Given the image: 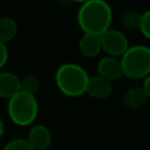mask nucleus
<instances>
[{
  "label": "nucleus",
  "instance_id": "1",
  "mask_svg": "<svg viewBox=\"0 0 150 150\" xmlns=\"http://www.w3.org/2000/svg\"><path fill=\"white\" fill-rule=\"evenodd\" d=\"M76 20L83 33L101 35L111 28L112 9L105 0H89L80 5Z\"/></svg>",
  "mask_w": 150,
  "mask_h": 150
},
{
  "label": "nucleus",
  "instance_id": "2",
  "mask_svg": "<svg viewBox=\"0 0 150 150\" xmlns=\"http://www.w3.org/2000/svg\"><path fill=\"white\" fill-rule=\"evenodd\" d=\"M88 81V73L77 63H63L56 69L55 73V84L57 89L68 97H80L84 95Z\"/></svg>",
  "mask_w": 150,
  "mask_h": 150
},
{
  "label": "nucleus",
  "instance_id": "3",
  "mask_svg": "<svg viewBox=\"0 0 150 150\" xmlns=\"http://www.w3.org/2000/svg\"><path fill=\"white\" fill-rule=\"evenodd\" d=\"M7 114L9 120L18 127L32 125L39 114V103L36 97L20 90L8 100Z\"/></svg>",
  "mask_w": 150,
  "mask_h": 150
},
{
  "label": "nucleus",
  "instance_id": "4",
  "mask_svg": "<svg viewBox=\"0 0 150 150\" xmlns=\"http://www.w3.org/2000/svg\"><path fill=\"white\" fill-rule=\"evenodd\" d=\"M120 61L124 77L144 80L150 74V47L144 45L129 46Z\"/></svg>",
  "mask_w": 150,
  "mask_h": 150
},
{
  "label": "nucleus",
  "instance_id": "5",
  "mask_svg": "<svg viewBox=\"0 0 150 150\" xmlns=\"http://www.w3.org/2000/svg\"><path fill=\"white\" fill-rule=\"evenodd\" d=\"M102 50L107 55L114 57H121L129 48V40L127 35L118 29L109 28L100 35Z\"/></svg>",
  "mask_w": 150,
  "mask_h": 150
},
{
  "label": "nucleus",
  "instance_id": "6",
  "mask_svg": "<svg viewBox=\"0 0 150 150\" xmlns=\"http://www.w3.org/2000/svg\"><path fill=\"white\" fill-rule=\"evenodd\" d=\"M97 75L103 77L104 80L109 82H115L118 81L123 77V70H122V64L120 61V57H114V56H104L102 57L98 63H97Z\"/></svg>",
  "mask_w": 150,
  "mask_h": 150
},
{
  "label": "nucleus",
  "instance_id": "7",
  "mask_svg": "<svg viewBox=\"0 0 150 150\" xmlns=\"http://www.w3.org/2000/svg\"><path fill=\"white\" fill-rule=\"evenodd\" d=\"M28 143L34 150H47L52 144V131L43 124H35L30 127L27 138Z\"/></svg>",
  "mask_w": 150,
  "mask_h": 150
},
{
  "label": "nucleus",
  "instance_id": "8",
  "mask_svg": "<svg viewBox=\"0 0 150 150\" xmlns=\"http://www.w3.org/2000/svg\"><path fill=\"white\" fill-rule=\"evenodd\" d=\"M112 83L104 80L103 77L95 75L89 77L86 94L95 100H105L111 95Z\"/></svg>",
  "mask_w": 150,
  "mask_h": 150
},
{
  "label": "nucleus",
  "instance_id": "9",
  "mask_svg": "<svg viewBox=\"0 0 150 150\" xmlns=\"http://www.w3.org/2000/svg\"><path fill=\"white\" fill-rule=\"evenodd\" d=\"M20 90V77L12 71L0 70V97L9 100Z\"/></svg>",
  "mask_w": 150,
  "mask_h": 150
},
{
  "label": "nucleus",
  "instance_id": "10",
  "mask_svg": "<svg viewBox=\"0 0 150 150\" xmlns=\"http://www.w3.org/2000/svg\"><path fill=\"white\" fill-rule=\"evenodd\" d=\"M77 46H79L80 54L87 59L96 57L102 52L100 35H95V34L83 33L79 40Z\"/></svg>",
  "mask_w": 150,
  "mask_h": 150
},
{
  "label": "nucleus",
  "instance_id": "11",
  "mask_svg": "<svg viewBox=\"0 0 150 150\" xmlns=\"http://www.w3.org/2000/svg\"><path fill=\"white\" fill-rule=\"evenodd\" d=\"M149 101L144 89L141 87H131L128 89L122 97V103L128 110H139Z\"/></svg>",
  "mask_w": 150,
  "mask_h": 150
},
{
  "label": "nucleus",
  "instance_id": "12",
  "mask_svg": "<svg viewBox=\"0 0 150 150\" xmlns=\"http://www.w3.org/2000/svg\"><path fill=\"white\" fill-rule=\"evenodd\" d=\"M19 32L18 23L14 19L4 16L0 18V41L4 43H7L12 41Z\"/></svg>",
  "mask_w": 150,
  "mask_h": 150
},
{
  "label": "nucleus",
  "instance_id": "13",
  "mask_svg": "<svg viewBox=\"0 0 150 150\" xmlns=\"http://www.w3.org/2000/svg\"><path fill=\"white\" fill-rule=\"evenodd\" d=\"M141 14L135 9H127L120 15V23L127 30H136L139 28L141 23Z\"/></svg>",
  "mask_w": 150,
  "mask_h": 150
},
{
  "label": "nucleus",
  "instance_id": "14",
  "mask_svg": "<svg viewBox=\"0 0 150 150\" xmlns=\"http://www.w3.org/2000/svg\"><path fill=\"white\" fill-rule=\"evenodd\" d=\"M40 80L35 75H26L25 77L20 79V87L21 91H25L30 95H36L40 89Z\"/></svg>",
  "mask_w": 150,
  "mask_h": 150
},
{
  "label": "nucleus",
  "instance_id": "15",
  "mask_svg": "<svg viewBox=\"0 0 150 150\" xmlns=\"http://www.w3.org/2000/svg\"><path fill=\"white\" fill-rule=\"evenodd\" d=\"M2 150H34L26 138H14L6 143Z\"/></svg>",
  "mask_w": 150,
  "mask_h": 150
},
{
  "label": "nucleus",
  "instance_id": "16",
  "mask_svg": "<svg viewBox=\"0 0 150 150\" xmlns=\"http://www.w3.org/2000/svg\"><path fill=\"white\" fill-rule=\"evenodd\" d=\"M138 30L145 39L150 40V9H146L141 14V23Z\"/></svg>",
  "mask_w": 150,
  "mask_h": 150
},
{
  "label": "nucleus",
  "instance_id": "17",
  "mask_svg": "<svg viewBox=\"0 0 150 150\" xmlns=\"http://www.w3.org/2000/svg\"><path fill=\"white\" fill-rule=\"evenodd\" d=\"M8 48L6 46V43L0 41V70L6 66L7 61H8Z\"/></svg>",
  "mask_w": 150,
  "mask_h": 150
},
{
  "label": "nucleus",
  "instance_id": "18",
  "mask_svg": "<svg viewBox=\"0 0 150 150\" xmlns=\"http://www.w3.org/2000/svg\"><path fill=\"white\" fill-rule=\"evenodd\" d=\"M142 88L144 89V91H145V94H146V96H148V98L150 100V74L143 80V84H142Z\"/></svg>",
  "mask_w": 150,
  "mask_h": 150
},
{
  "label": "nucleus",
  "instance_id": "19",
  "mask_svg": "<svg viewBox=\"0 0 150 150\" xmlns=\"http://www.w3.org/2000/svg\"><path fill=\"white\" fill-rule=\"evenodd\" d=\"M4 134H5V124H4V121L0 117V138L4 136Z\"/></svg>",
  "mask_w": 150,
  "mask_h": 150
},
{
  "label": "nucleus",
  "instance_id": "20",
  "mask_svg": "<svg viewBox=\"0 0 150 150\" xmlns=\"http://www.w3.org/2000/svg\"><path fill=\"white\" fill-rule=\"evenodd\" d=\"M68 1H70V2H74V4H79V5H82V4H84V2H87V1H89V0H68Z\"/></svg>",
  "mask_w": 150,
  "mask_h": 150
},
{
  "label": "nucleus",
  "instance_id": "21",
  "mask_svg": "<svg viewBox=\"0 0 150 150\" xmlns=\"http://www.w3.org/2000/svg\"><path fill=\"white\" fill-rule=\"evenodd\" d=\"M47 150H50V149H47Z\"/></svg>",
  "mask_w": 150,
  "mask_h": 150
}]
</instances>
